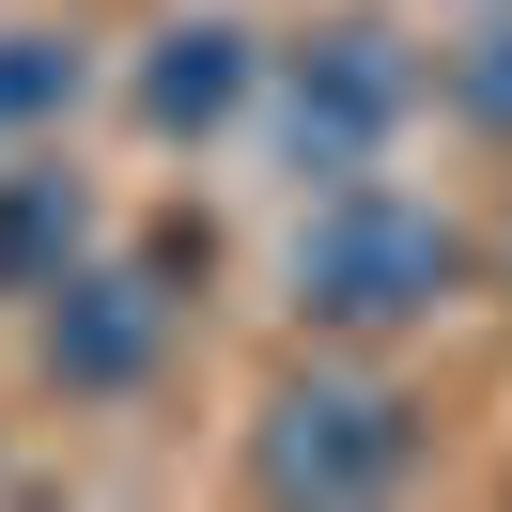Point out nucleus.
<instances>
[{
  "label": "nucleus",
  "mask_w": 512,
  "mask_h": 512,
  "mask_svg": "<svg viewBox=\"0 0 512 512\" xmlns=\"http://www.w3.org/2000/svg\"><path fill=\"white\" fill-rule=\"evenodd\" d=\"M466 280H481V233L450 218V202L388 187V171H342V187H311V218H295V326H311V342H404V326H435Z\"/></svg>",
  "instance_id": "1"
},
{
  "label": "nucleus",
  "mask_w": 512,
  "mask_h": 512,
  "mask_svg": "<svg viewBox=\"0 0 512 512\" xmlns=\"http://www.w3.org/2000/svg\"><path fill=\"white\" fill-rule=\"evenodd\" d=\"M419 450H435V404L404 373H373V342H342V357H311V373H280L249 404V497H311V512L404 497Z\"/></svg>",
  "instance_id": "2"
},
{
  "label": "nucleus",
  "mask_w": 512,
  "mask_h": 512,
  "mask_svg": "<svg viewBox=\"0 0 512 512\" xmlns=\"http://www.w3.org/2000/svg\"><path fill=\"white\" fill-rule=\"evenodd\" d=\"M419 47L388 32V16H326V32H295V47H264V140H280V171L295 187H342V171H388V140L419 125Z\"/></svg>",
  "instance_id": "3"
},
{
  "label": "nucleus",
  "mask_w": 512,
  "mask_h": 512,
  "mask_svg": "<svg viewBox=\"0 0 512 512\" xmlns=\"http://www.w3.org/2000/svg\"><path fill=\"white\" fill-rule=\"evenodd\" d=\"M187 280H202V233H156L140 264H94V249H78L63 280L32 295V357H47V388H63V404H140V388H156V357H171Z\"/></svg>",
  "instance_id": "4"
},
{
  "label": "nucleus",
  "mask_w": 512,
  "mask_h": 512,
  "mask_svg": "<svg viewBox=\"0 0 512 512\" xmlns=\"http://www.w3.org/2000/svg\"><path fill=\"white\" fill-rule=\"evenodd\" d=\"M249 94H264V32L249 16H171L140 47V78H125L140 140H218V125H249Z\"/></svg>",
  "instance_id": "5"
},
{
  "label": "nucleus",
  "mask_w": 512,
  "mask_h": 512,
  "mask_svg": "<svg viewBox=\"0 0 512 512\" xmlns=\"http://www.w3.org/2000/svg\"><path fill=\"white\" fill-rule=\"evenodd\" d=\"M78 249H94V187L63 156H0V295H47Z\"/></svg>",
  "instance_id": "6"
},
{
  "label": "nucleus",
  "mask_w": 512,
  "mask_h": 512,
  "mask_svg": "<svg viewBox=\"0 0 512 512\" xmlns=\"http://www.w3.org/2000/svg\"><path fill=\"white\" fill-rule=\"evenodd\" d=\"M78 109V47L63 32H0V140H47Z\"/></svg>",
  "instance_id": "7"
},
{
  "label": "nucleus",
  "mask_w": 512,
  "mask_h": 512,
  "mask_svg": "<svg viewBox=\"0 0 512 512\" xmlns=\"http://www.w3.org/2000/svg\"><path fill=\"white\" fill-rule=\"evenodd\" d=\"M435 94H450V125L512 140V16H481V32L450 47V63H435Z\"/></svg>",
  "instance_id": "8"
}]
</instances>
